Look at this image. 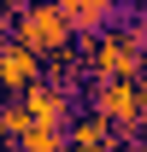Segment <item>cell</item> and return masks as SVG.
I'll use <instances>...</instances> for the list:
<instances>
[{"label": "cell", "instance_id": "1", "mask_svg": "<svg viewBox=\"0 0 147 152\" xmlns=\"http://www.w3.org/2000/svg\"><path fill=\"white\" fill-rule=\"evenodd\" d=\"M65 6H71V12H100L106 0H65Z\"/></svg>", "mask_w": 147, "mask_h": 152}]
</instances>
